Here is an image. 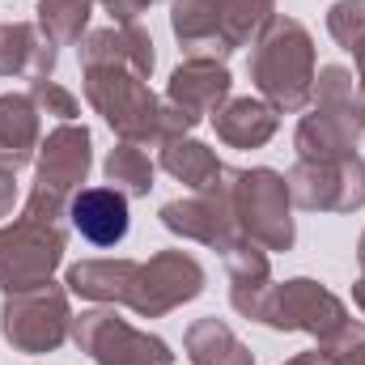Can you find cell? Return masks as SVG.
Masks as SVG:
<instances>
[{
  "instance_id": "13",
  "label": "cell",
  "mask_w": 365,
  "mask_h": 365,
  "mask_svg": "<svg viewBox=\"0 0 365 365\" xmlns=\"http://www.w3.org/2000/svg\"><path fill=\"white\" fill-rule=\"evenodd\" d=\"M225 93H230V73L217 68L212 60H191L170 77V102L187 110L191 119H200V110L217 106Z\"/></svg>"
},
{
  "instance_id": "15",
  "label": "cell",
  "mask_w": 365,
  "mask_h": 365,
  "mask_svg": "<svg viewBox=\"0 0 365 365\" xmlns=\"http://www.w3.org/2000/svg\"><path fill=\"white\" fill-rule=\"evenodd\" d=\"M136 264L128 259H93V264H77L68 272V284L86 297H98V302H128L132 297V284H136Z\"/></svg>"
},
{
  "instance_id": "23",
  "label": "cell",
  "mask_w": 365,
  "mask_h": 365,
  "mask_svg": "<svg viewBox=\"0 0 365 365\" xmlns=\"http://www.w3.org/2000/svg\"><path fill=\"white\" fill-rule=\"evenodd\" d=\"M327 26H331V34H336L349 51L361 47L365 43V0H340V4L331 9Z\"/></svg>"
},
{
  "instance_id": "30",
  "label": "cell",
  "mask_w": 365,
  "mask_h": 365,
  "mask_svg": "<svg viewBox=\"0 0 365 365\" xmlns=\"http://www.w3.org/2000/svg\"><path fill=\"white\" fill-rule=\"evenodd\" d=\"M357 255H361V268H365V238H361V251H357Z\"/></svg>"
},
{
  "instance_id": "14",
  "label": "cell",
  "mask_w": 365,
  "mask_h": 365,
  "mask_svg": "<svg viewBox=\"0 0 365 365\" xmlns=\"http://www.w3.org/2000/svg\"><path fill=\"white\" fill-rule=\"evenodd\" d=\"M38 140V119L30 98H0V166L17 170L21 162H30Z\"/></svg>"
},
{
  "instance_id": "29",
  "label": "cell",
  "mask_w": 365,
  "mask_h": 365,
  "mask_svg": "<svg viewBox=\"0 0 365 365\" xmlns=\"http://www.w3.org/2000/svg\"><path fill=\"white\" fill-rule=\"evenodd\" d=\"M353 297H357V306H361V310H365V276H361V280H357V289H353Z\"/></svg>"
},
{
  "instance_id": "27",
  "label": "cell",
  "mask_w": 365,
  "mask_h": 365,
  "mask_svg": "<svg viewBox=\"0 0 365 365\" xmlns=\"http://www.w3.org/2000/svg\"><path fill=\"white\" fill-rule=\"evenodd\" d=\"M289 365H340L331 353H306V357H297V361H289Z\"/></svg>"
},
{
  "instance_id": "18",
  "label": "cell",
  "mask_w": 365,
  "mask_h": 365,
  "mask_svg": "<svg viewBox=\"0 0 365 365\" xmlns=\"http://www.w3.org/2000/svg\"><path fill=\"white\" fill-rule=\"evenodd\" d=\"M187 353H191L195 365H251V353L217 319H204L187 331Z\"/></svg>"
},
{
  "instance_id": "1",
  "label": "cell",
  "mask_w": 365,
  "mask_h": 365,
  "mask_svg": "<svg viewBox=\"0 0 365 365\" xmlns=\"http://www.w3.org/2000/svg\"><path fill=\"white\" fill-rule=\"evenodd\" d=\"M251 73L276 106L297 110L310 98V77H314L310 34L289 17H272V26L259 38V51L251 56Z\"/></svg>"
},
{
  "instance_id": "5",
  "label": "cell",
  "mask_w": 365,
  "mask_h": 365,
  "mask_svg": "<svg viewBox=\"0 0 365 365\" xmlns=\"http://www.w3.org/2000/svg\"><path fill=\"white\" fill-rule=\"evenodd\" d=\"M64 327H68V306H64V293L51 280L13 293L9 306H4V340L26 349V353L56 349L64 340Z\"/></svg>"
},
{
  "instance_id": "8",
  "label": "cell",
  "mask_w": 365,
  "mask_h": 365,
  "mask_svg": "<svg viewBox=\"0 0 365 365\" xmlns=\"http://www.w3.org/2000/svg\"><path fill=\"white\" fill-rule=\"evenodd\" d=\"M200 289H204L200 264H195L191 255H182V251H166V255H158L149 268L136 272V284H132V297H128V302H132L140 314H162V310L179 306L187 297H195Z\"/></svg>"
},
{
  "instance_id": "10",
  "label": "cell",
  "mask_w": 365,
  "mask_h": 365,
  "mask_svg": "<svg viewBox=\"0 0 365 365\" xmlns=\"http://www.w3.org/2000/svg\"><path fill=\"white\" fill-rule=\"evenodd\" d=\"M90 170V132L86 128H60L43 145V166H38V187L34 200L56 208Z\"/></svg>"
},
{
  "instance_id": "20",
  "label": "cell",
  "mask_w": 365,
  "mask_h": 365,
  "mask_svg": "<svg viewBox=\"0 0 365 365\" xmlns=\"http://www.w3.org/2000/svg\"><path fill=\"white\" fill-rule=\"evenodd\" d=\"M162 166L182 179L187 187H212L217 175H221V166H217V158L204 149V145H195V140H175L166 153H162Z\"/></svg>"
},
{
  "instance_id": "17",
  "label": "cell",
  "mask_w": 365,
  "mask_h": 365,
  "mask_svg": "<svg viewBox=\"0 0 365 365\" xmlns=\"http://www.w3.org/2000/svg\"><path fill=\"white\" fill-rule=\"evenodd\" d=\"M162 221H166L170 230L187 234V238H200V242H221V247H230V238H225V221H230V212H225L221 204H208V200L166 204V208H162Z\"/></svg>"
},
{
  "instance_id": "2",
  "label": "cell",
  "mask_w": 365,
  "mask_h": 365,
  "mask_svg": "<svg viewBox=\"0 0 365 365\" xmlns=\"http://www.w3.org/2000/svg\"><path fill=\"white\" fill-rule=\"evenodd\" d=\"M60 251H64V234L56 225V212L30 204V212L0 234V284L9 293L43 284L47 272L60 264Z\"/></svg>"
},
{
  "instance_id": "12",
  "label": "cell",
  "mask_w": 365,
  "mask_h": 365,
  "mask_svg": "<svg viewBox=\"0 0 365 365\" xmlns=\"http://www.w3.org/2000/svg\"><path fill=\"white\" fill-rule=\"evenodd\" d=\"M149 47H153V43H149L136 26L98 30L90 43H86L81 60H86V68H132L136 77H145V73L153 68V51H149Z\"/></svg>"
},
{
  "instance_id": "4",
  "label": "cell",
  "mask_w": 365,
  "mask_h": 365,
  "mask_svg": "<svg viewBox=\"0 0 365 365\" xmlns=\"http://www.w3.org/2000/svg\"><path fill=\"white\" fill-rule=\"evenodd\" d=\"M234 212L242 217L247 234L259 238L264 247L284 251L293 242V221H289V182L272 170H251V175H234Z\"/></svg>"
},
{
  "instance_id": "11",
  "label": "cell",
  "mask_w": 365,
  "mask_h": 365,
  "mask_svg": "<svg viewBox=\"0 0 365 365\" xmlns=\"http://www.w3.org/2000/svg\"><path fill=\"white\" fill-rule=\"evenodd\" d=\"M73 225L93 247H115L128 234V200L115 187H90L73 195Z\"/></svg>"
},
{
  "instance_id": "26",
  "label": "cell",
  "mask_w": 365,
  "mask_h": 365,
  "mask_svg": "<svg viewBox=\"0 0 365 365\" xmlns=\"http://www.w3.org/2000/svg\"><path fill=\"white\" fill-rule=\"evenodd\" d=\"M13 195H17V187H13V175H9V170H0V217L13 208Z\"/></svg>"
},
{
  "instance_id": "24",
  "label": "cell",
  "mask_w": 365,
  "mask_h": 365,
  "mask_svg": "<svg viewBox=\"0 0 365 365\" xmlns=\"http://www.w3.org/2000/svg\"><path fill=\"white\" fill-rule=\"evenodd\" d=\"M30 98H34L38 106H47V115H60V119H73V115H77V98L64 93L56 81H34Z\"/></svg>"
},
{
  "instance_id": "25",
  "label": "cell",
  "mask_w": 365,
  "mask_h": 365,
  "mask_svg": "<svg viewBox=\"0 0 365 365\" xmlns=\"http://www.w3.org/2000/svg\"><path fill=\"white\" fill-rule=\"evenodd\" d=\"M149 0H106V9H110V17H119V21H128V17H136L140 9H145Z\"/></svg>"
},
{
  "instance_id": "21",
  "label": "cell",
  "mask_w": 365,
  "mask_h": 365,
  "mask_svg": "<svg viewBox=\"0 0 365 365\" xmlns=\"http://www.w3.org/2000/svg\"><path fill=\"white\" fill-rule=\"evenodd\" d=\"M38 21L47 30V43H73L90 21V0H43Z\"/></svg>"
},
{
  "instance_id": "22",
  "label": "cell",
  "mask_w": 365,
  "mask_h": 365,
  "mask_svg": "<svg viewBox=\"0 0 365 365\" xmlns=\"http://www.w3.org/2000/svg\"><path fill=\"white\" fill-rule=\"evenodd\" d=\"M106 179L123 182L132 195H145L153 187V162L136 149V145H119L110 158H106Z\"/></svg>"
},
{
  "instance_id": "9",
  "label": "cell",
  "mask_w": 365,
  "mask_h": 365,
  "mask_svg": "<svg viewBox=\"0 0 365 365\" xmlns=\"http://www.w3.org/2000/svg\"><path fill=\"white\" fill-rule=\"evenodd\" d=\"M293 195L306 208H357L365 204V162L361 158H331L319 166L293 170Z\"/></svg>"
},
{
  "instance_id": "7",
  "label": "cell",
  "mask_w": 365,
  "mask_h": 365,
  "mask_svg": "<svg viewBox=\"0 0 365 365\" xmlns=\"http://www.w3.org/2000/svg\"><path fill=\"white\" fill-rule=\"evenodd\" d=\"M77 344H86L102 365H170V349L119 323L115 314H81Z\"/></svg>"
},
{
  "instance_id": "19",
  "label": "cell",
  "mask_w": 365,
  "mask_h": 365,
  "mask_svg": "<svg viewBox=\"0 0 365 365\" xmlns=\"http://www.w3.org/2000/svg\"><path fill=\"white\" fill-rule=\"evenodd\" d=\"M217 132H221L230 145H247V149H251V145H264L276 132V115L264 102L242 98V102H230V106L217 115Z\"/></svg>"
},
{
  "instance_id": "6",
  "label": "cell",
  "mask_w": 365,
  "mask_h": 365,
  "mask_svg": "<svg viewBox=\"0 0 365 365\" xmlns=\"http://www.w3.org/2000/svg\"><path fill=\"white\" fill-rule=\"evenodd\" d=\"M255 319L272 323V327H306V331H319V336H331L344 327V306L319 289L314 280H289L284 289H268Z\"/></svg>"
},
{
  "instance_id": "3",
  "label": "cell",
  "mask_w": 365,
  "mask_h": 365,
  "mask_svg": "<svg viewBox=\"0 0 365 365\" xmlns=\"http://www.w3.org/2000/svg\"><path fill=\"white\" fill-rule=\"evenodd\" d=\"M86 93H90L93 106L106 115V123L119 128L128 140L162 132V106H158L153 93L140 86L136 73H128V68H90Z\"/></svg>"
},
{
  "instance_id": "28",
  "label": "cell",
  "mask_w": 365,
  "mask_h": 365,
  "mask_svg": "<svg viewBox=\"0 0 365 365\" xmlns=\"http://www.w3.org/2000/svg\"><path fill=\"white\" fill-rule=\"evenodd\" d=\"M357 60H361V98H365V43L357 47ZM361 115H365V106H361Z\"/></svg>"
},
{
  "instance_id": "16",
  "label": "cell",
  "mask_w": 365,
  "mask_h": 365,
  "mask_svg": "<svg viewBox=\"0 0 365 365\" xmlns=\"http://www.w3.org/2000/svg\"><path fill=\"white\" fill-rule=\"evenodd\" d=\"M51 64V43H38L30 26H0V73H30L34 81H47Z\"/></svg>"
}]
</instances>
